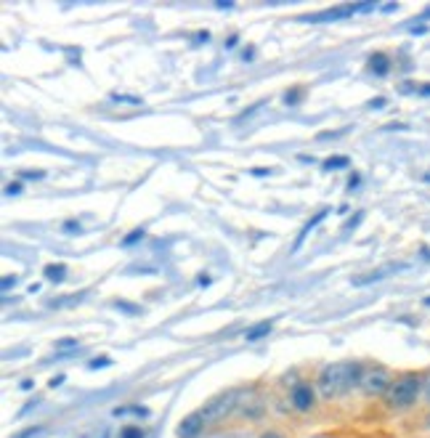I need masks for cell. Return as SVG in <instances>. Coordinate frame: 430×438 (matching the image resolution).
<instances>
[{
  "instance_id": "1",
  "label": "cell",
  "mask_w": 430,
  "mask_h": 438,
  "mask_svg": "<svg viewBox=\"0 0 430 438\" xmlns=\"http://www.w3.org/2000/svg\"><path fill=\"white\" fill-rule=\"evenodd\" d=\"M361 375H364V367L358 362H340V364H329L322 369L319 375V391L324 393L326 398L338 396V393L348 391L361 382Z\"/></svg>"
},
{
  "instance_id": "2",
  "label": "cell",
  "mask_w": 430,
  "mask_h": 438,
  "mask_svg": "<svg viewBox=\"0 0 430 438\" xmlns=\"http://www.w3.org/2000/svg\"><path fill=\"white\" fill-rule=\"evenodd\" d=\"M422 388V378L420 375H401L396 382H390L388 391V404L393 409H406L417 401V393Z\"/></svg>"
},
{
  "instance_id": "3",
  "label": "cell",
  "mask_w": 430,
  "mask_h": 438,
  "mask_svg": "<svg viewBox=\"0 0 430 438\" xmlns=\"http://www.w3.org/2000/svg\"><path fill=\"white\" fill-rule=\"evenodd\" d=\"M358 385H361V391L367 396H380V393L390 391V378H388V372L383 367H372V369H364Z\"/></svg>"
},
{
  "instance_id": "4",
  "label": "cell",
  "mask_w": 430,
  "mask_h": 438,
  "mask_svg": "<svg viewBox=\"0 0 430 438\" xmlns=\"http://www.w3.org/2000/svg\"><path fill=\"white\" fill-rule=\"evenodd\" d=\"M239 401V391H229L218 396V398H213L208 407L202 409V414H205V420H221L223 414H229L231 409L237 407Z\"/></svg>"
},
{
  "instance_id": "5",
  "label": "cell",
  "mask_w": 430,
  "mask_h": 438,
  "mask_svg": "<svg viewBox=\"0 0 430 438\" xmlns=\"http://www.w3.org/2000/svg\"><path fill=\"white\" fill-rule=\"evenodd\" d=\"M374 3H364V6H340V8H329V11H322V14L313 16H303L300 22H332V19H345V16L356 14V11H370Z\"/></svg>"
},
{
  "instance_id": "6",
  "label": "cell",
  "mask_w": 430,
  "mask_h": 438,
  "mask_svg": "<svg viewBox=\"0 0 430 438\" xmlns=\"http://www.w3.org/2000/svg\"><path fill=\"white\" fill-rule=\"evenodd\" d=\"M202 425H205V414L202 412H192L183 423L179 425V438H197L199 436V430H202Z\"/></svg>"
},
{
  "instance_id": "7",
  "label": "cell",
  "mask_w": 430,
  "mask_h": 438,
  "mask_svg": "<svg viewBox=\"0 0 430 438\" xmlns=\"http://www.w3.org/2000/svg\"><path fill=\"white\" fill-rule=\"evenodd\" d=\"M292 407L297 412H308L313 407V388L311 385H306V382H297L295 388H292Z\"/></svg>"
},
{
  "instance_id": "8",
  "label": "cell",
  "mask_w": 430,
  "mask_h": 438,
  "mask_svg": "<svg viewBox=\"0 0 430 438\" xmlns=\"http://www.w3.org/2000/svg\"><path fill=\"white\" fill-rule=\"evenodd\" d=\"M370 69L374 75L386 77L390 72V59H388L386 53H372L370 56Z\"/></svg>"
},
{
  "instance_id": "9",
  "label": "cell",
  "mask_w": 430,
  "mask_h": 438,
  "mask_svg": "<svg viewBox=\"0 0 430 438\" xmlns=\"http://www.w3.org/2000/svg\"><path fill=\"white\" fill-rule=\"evenodd\" d=\"M271 327H274V321H261V324H252L250 330L245 332V340H247V343H255V340L266 337V335L271 332Z\"/></svg>"
},
{
  "instance_id": "10",
  "label": "cell",
  "mask_w": 430,
  "mask_h": 438,
  "mask_svg": "<svg viewBox=\"0 0 430 438\" xmlns=\"http://www.w3.org/2000/svg\"><path fill=\"white\" fill-rule=\"evenodd\" d=\"M43 276L48 282H64L67 279V266L64 263H48L43 269Z\"/></svg>"
},
{
  "instance_id": "11",
  "label": "cell",
  "mask_w": 430,
  "mask_h": 438,
  "mask_svg": "<svg viewBox=\"0 0 430 438\" xmlns=\"http://www.w3.org/2000/svg\"><path fill=\"white\" fill-rule=\"evenodd\" d=\"M326 212H329V210H319V212H316V215H313V218H311V221H308V224L303 226V231H300V237H297V239H295V250H297V247H300V244H303V239H306V237L311 234V228H313V226H319V224L324 221V218H326Z\"/></svg>"
},
{
  "instance_id": "12",
  "label": "cell",
  "mask_w": 430,
  "mask_h": 438,
  "mask_svg": "<svg viewBox=\"0 0 430 438\" xmlns=\"http://www.w3.org/2000/svg\"><path fill=\"white\" fill-rule=\"evenodd\" d=\"M401 266H388V269H380V271H372L367 276H361V279H354V285H370V282H377V279H386V273L390 271H399Z\"/></svg>"
},
{
  "instance_id": "13",
  "label": "cell",
  "mask_w": 430,
  "mask_h": 438,
  "mask_svg": "<svg viewBox=\"0 0 430 438\" xmlns=\"http://www.w3.org/2000/svg\"><path fill=\"white\" fill-rule=\"evenodd\" d=\"M115 414H141V417H147L149 414V409H144V407H119V409H115Z\"/></svg>"
},
{
  "instance_id": "14",
  "label": "cell",
  "mask_w": 430,
  "mask_h": 438,
  "mask_svg": "<svg viewBox=\"0 0 430 438\" xmlns=\"http://www.w3.org/2000/svg\"><path fill=\"white\" fill-rule=\"evenodd\" d=\"M119 438H144V430L138 425H128V428H122Z\"/></svg>"
},
{
  "instance_id": "15",
  "label": "cell",
  "mask_w": 430,
  "mask_h": 438,
  "mask_svg": "<svg viewBox=\"0 0 430 438\" xmlns=\"http://www.w3.org/2000/svg\"><path fill=\"white\" fill-rule=\"evenodd\" d=\"M345 165H348V157H329L324 162L326 170H332V167H345Z\"/></svg>"
},
{
  "instance_id": "16",
  "label": "cell",
  "mask_w": 430,
  "mask_h": 438,
  "mask_svg": "<svg viewBox=\"0 0 430 438\" xmlns=\"http://www.w3.org/2000/svg\"><path fill=\"white\" fill-rule=\"evenodd\" d=\"M300 99H303V91H287L284 93V104L287 106H292V104H297V101H300Z\"/></svg>"
},
{
  "instance_id": "17",
  "label": "cell",
  "mask_w": 430,
  "mask_h": 438,
  "mask_svg": "<svg viewBox=\"0 0 430 438\" xmlns=\"http://www.w3.org/2000/svg\"><path fill=\"white\" fill-rule=\"evenodd\" d=\"M109 364H112L109 356H99V359H93V362L88 364V369H99V367H109Z\"/></svg>"
},
{
  "instance_id": "18",
  "label": "cell",
  "mask_w": 430,
  "mask_h": 438,
  "mask_svg": "<svg viewBox=\"0 0 430 438\" xmlns=\"http://www.w3.org/2000/svg\"><path fill=\"white\" fill-rule=\"evenodd\" d=\"M141 237H144V228H135V231H131V237L122 239V244H133V242H138Z\"/></svg>"
},
{
  "instance_id": "19",
  "label": "cell",
  "mask_w": 430,
  "mask_h": 438,
  "mask_svg": "<svg viewBox=\"0 0 430 438\" xmlns=\"http://www.w3.org/2000/svg\"><path fill=\"white\" fill-rule=\"evenodd\" d=\"M38 433H43V428H30V430H22V433H16L14 438H32V436H38Z\"/></svg>"
},
{
  "instance_id": "20",
  "label": "cell",
  "mask_w": 430,
  "mask_h": 438,
  "mask_svg": "<svg viewBox=\"0 0 430 438\" xmlns=\"http://www.w3.org/2000/svg\"><path fill=\"white\" fill-rule=\"evenodd\" d=\"M6 194H8V196L22 194V183H8V186H6Z\"/></svg>"
},
{
  "instance_id": "21",
  "label": "cell",
  "mask_w": 430,
  "mask_h": 438,
  "mask_svg": "<svg viewBox=\"0 0 430 438\" xmlns=\"http://www.w3.org/2000/svg\"><path fill=\"white\" fill-rule=\"evenodd\" d=\"M115 308H122V311H128V314H138V308H135V305H128V303H122V301L115 303Z\"/></svg>"
},
{
  "instance_id": "22",
  "label": "cell",
  "mask_w": 430,
  "mask_h": 438,
  "mask_svg": "<svg viewBox=\"0 0 430 438\" xmlns=\"http://www.w3.org/2000/svg\"><path fill=\"white\" fill-rule=\"evenodd\" d=\"M14 285H16V276H11V273H8V276L3 279V289H11Z\"/></svg>"
},
{
  "instance_id": "23",
  "label": "cell",
  "mask_w": 430,
  "mask_h": 438,
  "mask_svg": "<svg viewBox=\"0 0 430 438\" xmlns=\"http://www.w3.org/2000/svg\"><path fill=\"white\" fill-rule=\"evenodd\" d=\"M72 346H77V340H72V337H64L59 343V348H72Z\"/></svg>"
},
{
  "instance_id": "24",
  "label": "cell",
  "mask_w": 430,
  "mask_h": 438,
  "mask_svg": "<svg viewBox=\"0 0 430 438\" xmlns=\"http://www.w3.org/2000/svg\"><path fill=\"white\" fill-rule=\"evenodd\" d=\"M61 382H64V375H59V378L51 380V388H56V385H61Z\"/></svg>"
},
{
  "instance_id": "25",
  "label": "cell",
  "mask_w": 430,
  "mask_h": 438,
  "mask_svg": "<svg viewBox=\"0 0 430 438\" xmlns=\"http://www.w3.org/2000/svg\"><path fill=\"white\" fill-rule=\"evenodd\" d=\"M266 173H271L268 167H255V176H266Z\"/></svg>"
},
{
  "instance_id": "26",
  "label": "cell",
  "mask_w": 430,
  "mask_h": 438,
  "mask_svg": "<svg viewBox=\"0 0 430 438\" xmlns=\"http://www.w3.org/2000/svg\"><path fill=\"white\" fill-rule=\"evenodd\" d=\"M237 46V35H231V37H229V43H226V48H234Z\"/></svg>"
},
{
  "instance_id": "27",
  "label": "cell",
  "mask_w": 430,
  "mask_h": 438,
  "mask_svg": "<svg viewBox=\"0 0 430 438\" xmlns=\"http://www.w3.org/2000/svg\"><path fill=\"white\" fill-rule=\"evenodd\" d=\"M261 438H282L279 433H266V436H261Z\"/></svg>"
},
{
  "instance_id": "28",
  "label": "cell",
  "mask_w": 430,
  "mask_h": 438,
  "mask_svg": "<svg viewBox=\"0 0 430 438\" xmlns=\"http://www.w3.org/2000/svg\"><path fill=\"white\" fill-rule=\"evenodd\" d=\"M425 305H430V298H428V301H425Z\"/></svg>"
},
{
  "instance_id": "29",
  "label": "cell",
  "mask_w": 430,
  "mask_h": 438,
  "mask_svg": "<svg viewBox=\"0 0 430 438\" xmlns=\"http://www.w3.org/2000/svg\"><path fill=\"white\" fill-rule=\"evenodd\" d=\"M428 396H430V388H428Z\"/></svg>"
},
{
  "instance_id": "30",
  "label": "cell",
  "mask_w": 430,
  "mask_h": 438,
  "mask_svg": "<svg viewBox=\"0 0 430 438\" xmlns=\"http://www.w3.org/2000/svg\"><path fill=\"white\" fill-rule=\"evenodd\" d=\"M428 425H430V417H428Z\"/></svg>"
}]
</instances>
